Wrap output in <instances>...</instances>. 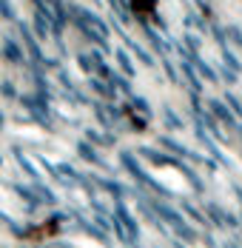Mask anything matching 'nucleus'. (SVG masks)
Instances as JSON below:
<instances>
[{"instance_id":"nucleus-1","label":"nucleus","mask_w":242,"mask_h":248,"mask_svg":"<svg viewBox=\"0 0 242 248\" xmlns=\"http://www.w3.org/2000/svg\"><path fill=\"white\" fill-rule=\"evenodd\" d=\"M0 54L6 57V60H12L15 66H23V43L17 40V37H3V43H0Z\"/></svg>"},{"instance_id":"nucleus-2","label":"nucleus","mask_w":242,"mask_h":248,"mask_svg":"<svg viewBox=\"0 0 242 248\" xmlns=\"http://www.w3.org/2000/svg\"><path fill=\"white\" fill-rule=\"evenodd\" d=\"M15 23H17V34H20V43H26V49L34 54V60H43V51H40V46H37V40L31 37L29 26H26L23 20H15Z\"/></svg>"},{"instance_id":"nucleus-3","label":"nucleus","mask_w":242,"mask_h":248,"mask_svg":"<svg viewBox=\"0 0 242 248\" xmlns=\"http://www.w3.org/2000/svg\"><path fill=\"white\" fill-rule=\"evenodd\" d=\"M0 17L3 20H17V12L12 6V0H0Z\"/></svg>"},{"instance_id":"nucleus-4","label":"nucleus","mask_w":242,"mask_h":248,"mask_svg":"<svg viewBox=\"0 0 242 248\" xmlns=\"http://www.w3.org/2000/svg\"><path fill=\"white\" fill-rule=\"evenodd\" d=\"M0 94H3L6 100H17V97H20V94H17V89H15V83H9V80H3V83H0Z\"/></svg>"},{"instance_id":"nucleus-5","label":"nucleus","mask_w":242,"mask_h":248,"mask_svg":"<svg viewBox=\"0 0 242 248\" xmlns=\"http://www.w3.org/2000/svg\"><path fill=\"white\" fill-rule=\"evenodd\" d=\"M131 6H134L137 15H143V12H154V0H131Z\"/></svg>"},{"instance_id":"nucleus-6","label":"nucleus","mask_w":242,"mask_h":248,"mask_svg":"<svg viewBox=\"0 0 242 248\" xmlns=\"http://www.w3.org/2000/svg\"><path fill=\"white\" fill-rule=\"evenodd\" d=\"M34 29H37V34H46V15H34Z\"/></svg>"},{"instance_id":"nucleus-7","label":"nucleus","mask_w":242,"mask_h":248,"mask_svg":"<svg viewBox=\"0 0 242 248\" xmlns=\"http://www.w3.org/2000/svg\"><path fill=\"white\" fill-rule=\"evenodd\" d=\"M3 125H6V120H3V111H0V128H3Z\"/></svg>"},{"instance_id":"nucleus-8","label":"nucleus","mask_w":242,"mask_h":248,"mask_svg":"<svg viewBox=\"0 0 242 248\" xmlns=\"http://www.w3.org/2000/svg\"><path fill=\"white\" fill-rule=\"evenodd\" d=\"M0 163H3V157H0Z\"/></svg>"}]
</instances>
